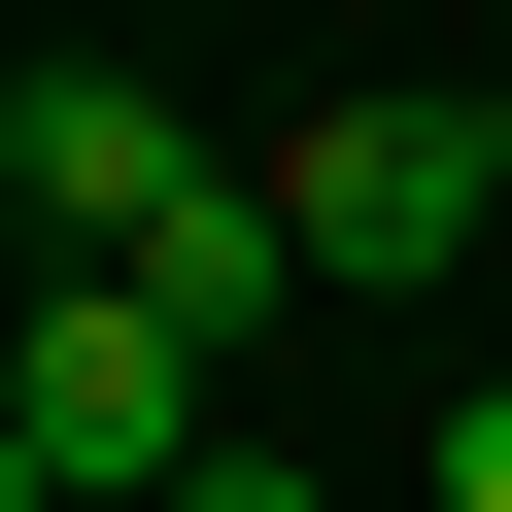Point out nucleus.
<instances>
[{"instance_id": "f257e3e1", "label": "nucleus", "mask_w": 512, "mask_h": 512, "mask_svg": "<svg viewBox=\"0 0 512 512\" xmlns=\"http://www.w3.org/2000/svg\"><path fill=\"white\" fill-rule=\"evenodd\" d=\"M0 512H205V342L137 274H35V376H0Z\"/></svg>"}, {"instance_id": "f03ea898", "label": "nucleus", "mask_w": 512, "mask_h": 512, "mask_svg": "<svg viewBox=\"0 0 512 512\" xmlns=\"http://www.w3.org/2000/svg\"><path fill=\"white\" fill-rule=\"evenodd\" d=\"M274 205H308L342 308H410V274H478V239H512V137H478V103H342V137H274Z\"/></svg>"}, {"instance_id": "7ed1b4c3", "label": "nucleus", "mask_w": 512, "mask_h": 512, "mask_svg": "<svg viewBox=\"0 0 512 512\" xmlns=\"http://www.w3.org/2000/svg\"><path fill=\"white\" fill-rule=\"evenodd\" d=\"M0 205H35V274H137V239L205 205V137H171L137 69H35V103H0Z\"/></svg>"}, {"instance_id": "20e7f679", "label": "nucleus", "mask_w": 512, "mask_h": 512, "mask_svg": "<svg viewBox=\"0 0 512 512\" xmlns=\"http://www.w3.org/2000/svg\"><path fill=\"white\" fill-rule=\"evenodd\" d=\"M137 308H171V342L239 376V342H274V308H342V274H308V205H274V171H205V205L137 239Z\"/></svg>"}, {"instance_id": "39448f33", "label": "nucleus", "mask_w": 512, "mask_h": 512, "mask_svg": "<svg viewBox=\"0 0 512 512\" xmlns=\"http://www.w3.org/2000/svg\"><path fill=\"white\" fill-rule=\"evenodd\" d=\"M205 512H342V478H308V444H205Z\"/></svg>"}, {"instance_id": "423d86ee", "label": "nucleus", "mask_w": 512, "mask_h": 512, "mask_svg": "<svg viewBox=\"0 0 512 512\" xmlns=\"http://www.w3.org/2000/svg\"><path fill=\"white\" fill-rule=\"evenodd\" d=\"M444 512H512V376H478V410H444Z\"/></svg>"}, {"instance_id": "0eeeda50", "label": "nucleus", "mask_w": 512, "mask_h": 512, "mask_svg": "<svg viewBox=\"0 0 512 512\" xmlns=\"http://www.w3.org/2000/svg\"><path fill=\"white\" fill-rule=\"evenodd\" d=\"M478 137H512V103H478Z\"/></svg>"}]
</instances>
